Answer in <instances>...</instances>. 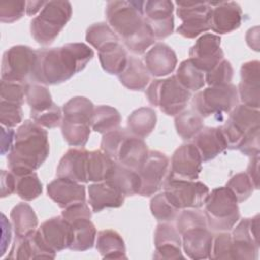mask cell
<instances>
[{"instance_id":"cell-1","label":"cell","mask_w":260,"mask_h":260,"mask_svg":"<svg viewBox=\"0 0 260 260\" xmlns=\"http://www.w3.org/2000/svg\"><path fill=\"white\" fill-rule=\"evenodd\" d=\"M92 57V49L83 43H69L59 48L39 49L31 80L46 85L65 82L84 69Z\"/></svg>"},{"instance_id":"cell-2","label":"cell","mask_w":260,"mask_h":260,"mask_svg":"<svg viewBox=\"0 0 260 260\" xmlns=\"http://www.w3.org/2000/svg\"><path fill=\"white\" fill-rule=\"evenodd\" d=\"M50 145L47 131L37 123L25 120L16 130L7 165L16 177L38 170L47 159Z\"/></svg>"},{"instance_id":"cell-3","label":"cell","mask_w":260,"mask_h":260,"mask_svg":"<svg viewBox=\"0 0 260 260\" xmlns=\"http://www.w3.org/2000/svg\"><path fill=\"white\" fill-rule=\"evenodd\" d=\"M101 149L115 161L136 172L142 169L148 148L142 138L134 136L126 129H117L104 134Z\"/></svg>"},{"instance_id":"cell-4","label":"cell","mask_w":260,"mask_h":260,"mask_svg":"<svg viewBox=\"0 0 260 260\" xmlns=\"http://www.w3.org/2000/svg\"><path fill=\"white\" fill-rule=\"evenodd\" d=\"M72 6L69 1H47L39 15L30 21L34 40L43 45H51L70 20Z\"/></svg>"},{"instance_id":"cell-5","label":"cell","mask_w":260,"mask_h":260,"mask_svg":"<svg viewBox=\"0 0 260 260\" xmlns=\"http://www.w3.org/2000/svg\"><path fill=\"white\" fill-rule=\"evenodd\" d=\"M204 205L207 225L213 231H230L240 219L238 200L226 187L213 189L208 194Z\"/></svg>"},{"instance_id":"cell-6","label":"cell","mask_w":260,"mask_h":260,"mask_svg":"<svg viewBox=\"0 0 260 260\" xmlns=\"http://www.w3.org/2000/svg\"><path fill=\"white\" fill-rule=\"evenodd\" d=\"M145 95L150 105L158 107L168 116H177L184 111L191 92L183 87L175 75L153 80L146 88Z\"/></svg>"},{"instance_id":"cell-7","label":"cell","mask_w":260,"mask_h":260,"mask_svg":"<svg viewBox=\"0 0 260 260\" xmlns=\"http://www.w3.org/2000/svg\"><path fill=\"white\" fill-rule=\"evenodd\" d=\"M144 1H110L106 6V17L113 30L123 42L136 35L145 24Z\"/></svg>"},{"instance_id":"cell-8","label":"cell","mask_w":260,"mask_h":260,"mask_svg":"<svg viewBox=\"0 0 260 260\" xmlns=\"http://www.w3.org/2000/svg\"><path fill=\"white\" fill-rule=\"evenodd\" d=\"M239 102L238 88L229 83L214 85L198 91L193 100L192 106L201 117H208L214 114L231 112Z\"/></svg>"},{"instance_id":"cell-9","label":"cell","mask_w":260,"mask_h":260,"mask_svg":"<svg viewBox=\"0 0 260 260\" xmlns=\"http://www.w3.org/2000/svg\"><path fill=\"white\" fill-rule=\"evenodd\" d=\"M25 100L30 108V117L35 123L47 129H53L62 124V111L53 102L47 87L27 83Z\"/></svg>"},{"instance_id":"cell-10","label":"cell","mask_w":260,"mask_h":260,"mask_svg":"<svg viewBox=\"0 0 260 260\" xmlns=\"http://www.w3.org/2000/svg\"><path fill=\"white\" fill-rule=\"evenodd\" d=\"M177 15L182 24L177 32L187 39H195L202 32L211 29L212 7L209 2L177 1Z\"/></svg>"},{"instance_id":"cell-11","label":"cell","mask_w":260,"mask_h":260,"mask_svg":"<svg viewBox=\"0 0 260 260\" xmlns=\"http://www.w3.org/2000/svg\"><path fill=\"white\" fill-rule=\"evenodd\" d=\"M164 193L168 200L179 210L197 209L204 205L209 189L202 182L167 178L164 183Z\"/></svg>"},{"instance_id":"cell-12","label":"cell","mask_w":260,"mask_h":260,"mask_svg":"<svg viewBox=\"0 0 260 260\" xmlns=\"http://www.w3.org/2000/svg\"><path fill=\"white\" fill-rule=\"evenodd\" d=\"M37 63V50L17 45L6 50L2 57L1 80L27 83Z\"/></svg>"},{"instance_id":"cell-13","label":"cell","mask_w":260,"mask_h":260,"mask_svg":"<svg viewBox=\"0 0 260 260\" xmlns=\"http://www.w3.org/2000/svg\"><path fill=\"white\" fill-rule=\"evenodd\" d=\"M225 137L228 147L238 149L241 142L251 132L260 128V113L258 109L246 105H237L229 116V119L220 127Z\"/></svg>"},{"instance_id":"cell-14","label":"cell","mask_w":260,"mask_h":260,"mask_svg":"<svg viewBox=\"0 0 260 260\" xmlns=\"http://www.w3.org/2000/svg\"><path fill=\"white\" fill-rule=\"evenodd\" d=\"M73 229V240L69 247L73 251H86L92 248L96 230L91 218V210L85 202L65 208L61 214Z\"/></svg>"},{"instance_id":"cell-15","label":"cell","mask_w":260,"mask_h":260,"mask_svg":"<svg viewBox=\"0 0 260 260\" xmlns=\"http://www.w3.org/2000/svg\"><path fill=\"white\" fill-rule=\"evenodd\" d=\"M169 165L170 159L165 153L158 150H150L148 152V156L139 171L141 179L139 195L148 197L160 189L168 173Z\"/></svg>"},{"instance_id":"cell-16","label":"cell","mask_w":260,"mask_h":260,"mask_svg":"<svg viewBox=\"0 0 260 260\" xmlns=\"http://www.w3.org/2000/svg\"><path fill=\"white\" fill-rule=\"evenodd\" d=\"M174 3L170 0L144 1L143 14L155 40H164L174 31Z\"/></svg>"},{"instance_id":"cell-17","label":"cell","mask_w":260,"mask_h":260,"mask_svg":"<svg viewBox=\"0 0 260 260\" xmlns=\"http://www.w3.org/2000/svg\"><path fill=\"white\" fill-rule=\"evenodd\" d=\"M220 37L204 34L197 39L189 51V60L201 71L208 72L223 60Z\"/></svg>"},{"instance_id":"cell-18","label":"cell","mask_w":260,"mask_h":260,"mask_svg":"<svg viewBox=\"0 0 260 260\" xmlns=\"http://www.w3.org/2000/svg\"><path fill=\"white\" fill-rule=\"evenodd\" d=\"M202 162L201 155L193 143L182 144L173 153L168 178L196 180L202 170Z\"/></svg>"},{"instance_id":"cell-19","label":"cell","mask_w":260,"mask_h":260,"mask_svg":"<svg viewBox=\"0 0 260 260\" xmlns=\"http://www.w3.org/2000/svg\"><path fill=\"white\" fill-rule=\"evenodd\" d=\"M37 231L45 245L55 253L69 249L73 240V229L62 215L47 219Z\"/></svg>"},{"instance_id":"cell-20","label":"cell","mask_w":260,"mask_h":260,"mask_svg":"<svg viewBox=\"0 0 260 260\" xmlns=\"http://www.w3.org/2000/svg\"><path fill=\"white\" fill-rule=\"evenodd\" d=\"M212 7L211 29L218 34H229L238 29L242 23L243 11L235 1L209 2Z\"/></svg>"},{"instance_id":"cell-21","label":"cell","mask_w":260,"mask_h":260,"mask_svg":"<svg viewBox=\"0 0 260 260\" xmlns=\"http://www.w3.org/2000/svg\"><path fill=\"white\" fill-rule=\"evenodd\" d=\"M47 192L49 197L62 209L85 202L86 199L84 185L65 178H57L49 183Z\"/></svg>"},{"instance_id":"cell-22","label":"cell","mask_w":260,"mask_h":260,"mask_svg":"<svg viewBox=\"0 0 260 260\" xmlns=\"http://www.w3.org/2000/svg\"><path fill=\"white\" fill-rule=\"evenodd\" d=\"M154 247L153 258L155 259H183L182 240L180 233L173 225L162 222L159 223L154 232Z\"/></svg>"},{"instance_id":"cell-23","label":"cell","mask_w":260,"mask_h":260,"mask_svg":"<svg viewBox=\"0 0 260 260\" xmlns=\"http://www.w3.org/2000/svg\"><path fill=\"white\" fill-rule=\"evenodd\" d=\"M88 151L83 148H70L62 156L57 167V177L85 184L87 183Z\"/></svg>"},{"instance_id":"cell-24","label":"cell","mask_w":260,"mask_h":260,"mask_svg":"<svg viewBox=\"0 0 260 260\" xmlns=\"http://www.w3.org/2000/svg\"><path fill=\"white\" fill-rule=\"evenodd\" d=\"M259 80L260 63L258 60L246 62L241 67V81L238 87V94L244 105L254 109L259 108Z\"/></svg>"},{"instance_id":"cell-25","label":"cell","mask_w":260,"mask_h":260,"mask_svg":"<svg viewBox=\"0 0 260 260\" xmlns=\"http://www.w3.org/2000/svg\"><path fill=\"white\" fill-rule=\"evenodd\" d=\"M87 191L88 203L93 212L105 208H118L123 205L126 197L108 181L90 184Z\"/></svg>"},{"instance_id":"cell-26","label":"cell","mask_w":260,"mask_h":260,"mask_svg":"<svg viewBox=\"0 0 260 260\" xmlns=\"http://www.w3.org/2000/svg\"><path fill=\"white\" fill-rule=\"evenodd\" d=\"M193 139V144L198 149L204 162L215 158L228 148V143L220 127H203Z\"/></svg>"},{"instance_id":"cell-27","label":"cell","mask_w":260,"mask_h":260,"mask_svg":"<svg viewBox=\"0 0 260 260\" xmlns=\"http://www.w3.org/2000/svg\"><path fill=\"white\" fill-rule=\"evenodd\" d=\"M177 56L174 50L164 44H155L144 56V65L148 72L156 77L171 74L177 65Z\"/></svg>"},{"instance_id":"cell-28","label":"cell","mask_w":260,"mask_h":260,"mask_svg":"<svg viewBox=\"0 0 260 260\" xmlns=\"http://www.w3.org/2000/svg\"><path fill=\"white\" fill-rule=\"evenodd\" d=\"M56 253L51 251L42 241L38 231L28 237H15L14 244L7 258L9 259H54Z\"/></svg>"},{"instance_id":"cell-29","label":"cell","mask_w":260,"mask_h":260,"mask_svg":"<svg viewBox=\"0 0 260 260\" xmlns=\"http://www.w3.org/2000/svg\"><path fill=\"white\" fill-rule=\"evenodd\" d=\"M213 236L207 228H194L182 234V246L190 259L209 258Z\"/></svg>"},{"instance_id":"cell-30","label":"cell","mask_w":260,"mask_h":260,"mask_svg":"<svg viewBox=\"0 0 260 260\" xmlns=\"http://www.w3.org/2000/svg\"><path fill=\"white\" fill-rule=\"evenodd\" d=\"M250 218L242 219L232 233V242L235 259L254 260L259 251V242H257L250 231Z\"/></svg>"},{"instance_id":"cell-31","label":"cell","mask_w":260,"mask_h":260,"mask_svg":"<svg viewBox=\"0 0 260 260\" xmlns=\"http://www.w3.org/2000/svg\"><path fill=\"white\" fill-rule=\"evenodd\" d=\"M106 181L110 182L125 196H133L139 194L141 187V179L139 173L117 161L115 162L110 177Z\"/></svg>"},{"instance_id":"cell-32","label":"cell","mask_w":260,"mask_h":260,"mask_svg":"<svg viewBox=\"0 0 260 260\" xmlns=\"http://www.w3.org/2000/svg\"><path fill=\"white\" fill-rule=\"evenodd\" d=\"M120 82L130 90H142L150 81L145 65L136 57H128L127 65L118 75Z\"/></svg>"},{"instance_id":"cell-33","label":"cell","mask_w":260,"mask_h":260,"mask_svg":"<svg viewBox=\"0 0 260 260\" xmlns=\"http://www.w3.org/2000/svg\"><path fill=\"white\" fill-rule=\"evenodd\" d=\"M10 218L15 237H28L37 231L39 223L37 214L27 203L20 202L16 204L10 212Z\"/></svg>"},{"instance_id":"cell-34","label":"cell","mask_w":260,"mask_h":260,"mask_svg":"<svg viewBox=\"0 0 260 260\" xmlns=\"http://www.w3.org/2000/svg\"><path fill=\"white\" fill-rule=\"evenodd\" d=\"M96 250L104 259H126V247L123 238L114 230H103L98 233Z\"/></svg>"},{"instance_id":"cell-35","label":"cell","mask_w":260,"mask_h":260,"mask_svg":"<svg viewBox=\"0 0 260 260\" xmlns=\"http://www.w3.org/2000/svg\"><path fill=\"white\" fill-rule=\"evenodd\" d=\"M63 120L91 127L94 112L93 104L85 96H74L63 106Z\"/></svg>"},{"instance_id":"cell-36","label":"cell","mask_w":260,"mask_h":260,"mask_svg":"<svg viewBox=\"0 0 260 260\" xmlns=\"http://www.w3.org/2000/svg\"><path fill=\"white\" fill-rule=\"evenodd\" d=\"M85 40L99 52H104L120 44L119 36L106 22L91 24L86 30Z\"/></svg>"},{"instance_id":"cell-37","label":"cell","mask_w":260,"mask_h":260,"mask_svg":"<svg viewBox=\"0 0 260 260\" xmlns=\"http://www.w3.org/2000/svg\"><path fill=\"white\" fill-rule=\"evenodd\" d=\"M157 117L154 110L147 107L133 111L127 120L128 131L139 138L147 137L156 125Z\"/></svg>"},{"instance_id":"cell-38","label":"cell","mask_w":260,"mask_h":260,"mask_svg":"<svg viewBox=\"0 0 260 260\" xmlns=\"http://www.w3.org/2000/svg\"><path fill=\"white\" fill-rule=\"evenodd\" d=\"M115 160L107 155L103 150L88 151L87 157V181L103 182L110 177Z\"/></svg>"},{"instance_id":"cell-39","label":"cell","mask_w":260,"mask_h":260,"mask_svg":"<svg viewBox=\"0 0 260 260\" xmlns=\"http://www.w3.org/2000/svg\"><path fill=\"white\" fill-rule=\"evenodd\" d=\"M121 124V115L113 107L102 105L94 108L91 129L95 132L106 134L119 129Z\"/></svg>"},{"instance_id":"cell-40","label":"cell","mask_w":260,"mask_h":260,"mask_svg":"<svg viewBox=\"0 0 260 260\" xmlns=\"http://www.w3.org/2000/svg\"><path fill=\"white\" fill-rule=\"evenodd\" d=\"M175 127L180 137L185 140L192 139L200 130H202L203 117L193 109L182 111L175 118Z\"/></svg>"},{"instance_id":"cell-41","label":"cell","mask_w":260,"mask_h":260,"mask_svg":"<svg viewBox=\"0 0 260 260\" xmlns=\"http://www.w3.org/2000/svg\"><path fill=\"white\" fill-rule=\"evenodd\" d=\"M176 78L187 90L198 91L205 84V75L189 59L184 60L177 69Z\"/></svg>"},{"instance_id":"cell-42","label":"cell","mask_w":260,"mask_h":260,"mask_svg":"<svg viewBox=\"0 0 260 260\" xmlns=\"http://www.w3.org/2000/svg\"><path fill=\"white\" fill-rule=\"evenodd\" d=\"M99 59L103 69L109 74L119 75L127 65L128 55L125 48L119 44L104 52H99Z\"/></svg>"},{"instance_id":"cell-43","label":"cell","mask_w":260,"mask_h":260,"mask_svg":"<svg viewBox=\"0 0 260 260\" xmlns=\"http://www.w3.org/2000/svg\"><path fill=\"white\" fill-rule=\"evenodd\" d=\"M16 194L24 201H31L39 197L43 192V185L37 173L16 177Z\"/></svg>"},{"instance_id":"cell-44","label":"cell","mask_w":260,"mask_h":260,"mask_svg":"<svg viewBox=\"0 0 260 260\" xmlns=\"http://www.w3.org/2000/svg\"><path fill=\"white\" fill-rule=\"evenodd\" d=\"M90 126L83 124L70 123L65 120L62 121L61 130L64 140L71 146L83 147L90 134Z\"/></svg>"},{"instance_id":"cell-45","label":"cell","mask_w":260,"mask_h":260,"mask_svg":"<svg viewBox=\"0 0 260 260\" xmlns=\"http://www.w3.org/2000/svg\"><path fill=\"white\" fill-rule=\"evenodd\" d=\"M150 211L157 220L168 222L176 219L179 209L168 200L165 193L162 192L151 198Z\"/></svg>"},{"instance_id":"cell-46","label":"cell","mask_w":260,"mask_h":260,"mask_svg":"<svg viewBox=\"0 0 260 260\" xmlns=\"http://www.w3.org/2000/svg\"><path fill=\"white\" fill-rule=\"evenodd\" d=\"M145 21V20H144ZM155 42L154 35L150 28V26L145 22L143 27L132 38L123 42L126 48L136 55L143 54L150 46H152Z\"/></svg>"},{"instance_id":"cell-47","label":"cell","mask_w":260,"mask_h":260,"mask_svg":"<svg viewBox=\"0 0 260 260\" xmlns=\"http://www.w3.org/2000/svg\"><path fill=\"white\" fill-rule=\"evenodd\" d=\"M225 187L234 193L238 202L247 200L254 191V186L247 173L236 174L229 180Z\"/></svg>"},{"instance_id":"cell-48","label":"cell","mask_w":260,"mask_h":260,"mask_svg":"<svg viewBox=\"0 0 260 260\" xmlns=\"http://www.w3.org/2000/svg\"><path fill=\"white\" fill-rule=\"evenodd\" d=\"M234 75V69L232 64L228 60H221L214 68L206 72L205 82L209 86L224 85L232 81Z\"/></svg>"},{"instance_id":"cell-49","label":"cell","mask_w":260,"mask_h":260,"mask_svg":"<svg viewBox=\"0 0 260 260\" xmlns=\"http://www.w3.org/2000/svg\"><path fill=\"white\" fill-rule=\"evenodd\" d=\"M207 228L204 212L195 209L183 210L177 218V230L182 235L184 232L194 228Z\"/></svg>"},{"instance_id":"cell-50","label":"cell","mask_w":260,"mask_h":260,"mask_svg":"<svg viewBox=\"0 0 260 260\" xmlns=\"http://www.w3.org/2000/svg\"><path fill=\"white\" fill-rule=\"evenodd\" d=\"M210 259H235L232 236L226 232H221L213 238Z\"/></svg>"},{"instance_id":"cell-51","label":"cell","mask_w":260,"mask_h":260,"mask_svg":"<svg viewBox=\"0 0 260 260\" xmlns=\"http://www.w3.org/2000/svg\"><path fill=\"white\" fill-rule=\"evenodd\" d=\"M26 85L27 83L1 80V101L22 106L25 98Z\"/></svg>"},{"instance_id":"cell-52","label":"cell","mask_w":260,"mask_h":260,"mask_svg":"<svg viewBox=\"0 0 260 260\" xmlns=\"http://www.w3.org/2000/svg\"><path fill=\"white\" fill-rule=\"evenodd\" d=\"M22 108L20 105L0 102V123L6 128H13L22 122Z\"/></svg>"},{"instance_id":"cell-53","label":"cell","mask_w":260,"mask_h":260,"mask_svg":"<svg viewBox=\"0 0 260 260\" xmlns=\"http://www.w3.org/2000/svg\"><path fill=\"white\" fill-rule=\"evenodd\" d=\"M24 13H26L25 1H4L0 3L1 22H14L20 19Z\"/></svg>"},{"instance_id":"cell-54","label":"cell","mask_w":260,"mask_h":260,"mask_svg":"<svg viewBox=\"0 0 260 260\" xmlns=\"http://www.w3.org/2000/svg\"><path fill=\"white\" fill-rule=\"evenodd\" d=\"M259 129L251 132L248 136L244 138V140L239 145L238 149L248 156H255L259 155L260 152V145H259Z\"/></svg>"},{"instance_id":"cell-55","label":"cell","mask_w":260,"mask_h":260,"mask_svg":"<svg viewBox=\"0 0 260 260\" xmlns=\"http://www.w3.org/2000/svg\"><path fill=\"white\" fill-rule=\"evenodd\" d=\"M16 190V176L11 171L1 172V197L10 196Z\"/></svg>"},{"instance_id":"cell-56","label":"cell","mask_w":260,"mask_h":260,"mask_svg":"<svg viewBox=\"0 0 260 260\" xmlns=\"http://www.w3.org/2000/svg\"><path fill=\"white\" fill-rule=\"evenodd\" d=\"M15 138V132L12 128H6L2 126L1 128V154L4 155L9 153Z\"/></svg>"},{"instance_id":"cell-57","label":"cell","mask_w":260,"mask_h":260,"mask_svg":"<svg viewBox=\"0 0 260 260\" xmlns=\"http://www.w3.org/2000/svg\"><path fill=\"white\" fill-rule=\"evenodd\" d=\"M247 175L251 179L254 188L259 189V155L252 156L247 169Z\"/></svg>"},{"instance_id":"cell-58","label":"cell","mask_w":260,"mask_h":260,"mask_svg":"<svg viewBox=\"0 0 260 260\" xmlns=\"http://www.w3.org/2000/svg\"><path fill=\"white\" fill-rule=\"evenodd\" d=\"M11 240V224L6 219V216L2 214V255L6 252L7 245Z\"/></svg>"},{"instance_id":"cell-59","label":"cell","mask_w":260,"mask_h":260,"mask_svg":"<svg viewBox=\"0 0 260 260\" xmlns=\"http://www.w3.org/2000/svg\"><path fill=\"white\" fill-rule=\"evenodd\" d=\"M259 27L255 26L250 28L247 31L246 35V41L247 44L250 48L254 49L255 51H259V31H258Z\"/></svg>"},{"instance_id":"cell-60","label":"cell","mask_w":260,"mask_h":260,"mask_svg":"<svg viewBox=\"0 0 260 260\" xmlns=\"http://www.w3.org/2000/svg\"><path fill=\"white\" fill-rule=\"evenodd\" d=\"M47 1H28L26 2V14L32 16L43 9Z\"/></svg>"}]
</instances>
